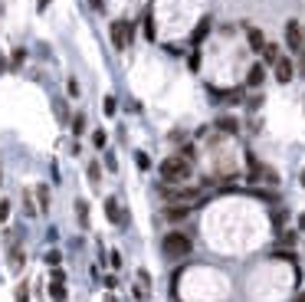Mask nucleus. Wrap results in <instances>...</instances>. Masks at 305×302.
Returning <instances> with one entry per match:
<instances>
[{
	"instance_id": "29",
	"label": "nucleus",
	"mask_w": 305,
	"mask_h": 302,
	"mask_svg": "<svg viewBox=\"0 0 305 302\" xmlns=\"http://www.w3.org/2000/svg\"><path fill=\"white\" fill-rule=\"evenodd\" d=\"M7 214H10V201H0V220H7Z\"/></svg>"
},
{
	"instance_id": "33",
	"label": "nucleus",
	"mask_w": 305,
	"mask_h": 302,
	"mask_svg": "<svg viewBox=\"0 0 305 302\" xmlns=\"http://www.w3.org/2000/svg\"><path fill=\"white\" fill-rule=\"evenodd\" d=\"M299 73L305 76V53H299Z\"/></svg>"
},
{
	"instance_id": "2",
	"label": "nucleus",
	"mask_w": 305,
	"mask_h": 302,
	"mask_svg": "<svg viewBox=\"0 0 305 302\" xmlns=\"http://www.w3.org/2000/svg\"><path fill=\"white\" fill-rule=\"evenodd\" d=\"M190 250H194V240L187 237L184 230H171V233H164L161 253L167 259H184V256H190Z\"/></svg>"
},
{
	"instance_id": "28",
	"label": "nucleus",
	"mask_w": 305,
	"mask_h": 302,
	"mask_svg": "<svg viewBox=\"0 0 305 302\" xmlns=\"http://www.w3.org/2000/svg\"><path fill=\"white\" fill-rule=\"evenodd\" d=\"M66 92H69V96H79V82H76V79H69V82H66Z\"/></svg>"
},
{
	"instance_id": "23",
	"label": "nucleus",
	"mask_w": 305,
	"mask_h": 302,
	"mask_svg": "<svg viewBox=\"0 0 305 302\" xmlns=\"http://www.w3.org/2000/svg\"><path fill=\"white\" fill-rule=\"evenodd\" d=\"M10 266H13V270H20V266H23V253H20V250H13V253H10Z\"/></svg>"
},
{
	"instance_id": "9",
	"label": "nucleus",
	"mask_w": 305,
	"mask_h": 302,
	"mask_svg": "<svg viewBox=\"0 0 305 302\" xmlns=\"http://www.w3.org/2000/svg\"><path fill=\"white\" fill-rule=\"evenodd\" d=\"M262 82H266V66H262V63L250 66V73H246V86H250V89H259Z\"/></svg>"
},
{
	"instance_id": "5",
	"label": "nucleus",
	"mask_w": 305,
	"mask_h": 302,
	"mask_svg": "<svg viewBox=\"0 0 305 302\" xmlns=\"http://www.w3.org/2000/svg\"><path fill=\"white\" fill-rule=\"evenodd\" d=\"M273 69H276V82H282V86H285V82H292V76H295V63L289 59V56H279V63H276Z\"/></svg>"
},
{
	"instance_id": "25",
	"label": "nucleus",
	"mask_w": 305,
	"mask_h": 302,
	"mask_svg": "<svg viewBox=\"0 0 305 302\" xmlns=\"http://www.w3.org/2000/svg\"><path fill=\"white\" fill-rule=\"evenodd\" d=\"M26 296H30V286L20 282V289H17V302H26Z\"/></svg>"
},
{
	"instance_id": "32",
	"label": "nucleus",
	"mask_w": 305,
	"mask_h": 302,
	"mask_svg": "<svg viewBox=\"0 0 305 302\" xmlns=\"http://www.w3.org/2000/svg\"><path fill=\"white\" fill-rule=\"evenodd\" d=\"M102 3H105V0H89V7H92V10H102Z\"/></svg>"
},
{
	"instance_id": "30",
	"label": "nucleus",
	"mask_w": 305,
	"mask_h": 302,
	"mask_svg": "<svg viewBox=\"0 0 305 302\" xmlns=\"http://www.w3.org/2000/svg\"><path fill=\"white\" fill-rule=\"evenodd\" d=\"M23 56H26V50H13V66H20Z\"/></svg>"
},
{
	"instance_id": "1",
	"label": "nucleus",
	"mask_w": 305,
	"mask_h": 302,
	"mask_svg": "<svg viewBox=\"0 0 305 302\" xmlns=\"http://www.w3.org/2000/svg\"><path fill=\"white\" fill-rule=\"evenodd\" d=\"M158 171H161V181L164 184H184L194 168H190V161H187L184 154H171V158H164V161H161Z\"/></svg>"
},
{
	"instance_id": "17",
	"label": "nucleus",
	"mask_w": 305,
	"mask_h": 302,
	"mask_svg": "<svg viewBox=\"0 0 305 302\" xmlns=\"http://www.w3.org/2000/svg\"><path fill=\"white\" fill-rule=\"evenodd\" d=\"M262 181L269 184V187H276V184H279V174H276L273 168H262Z\"/></svg>"
},
{
	"instance_id": "35",
	"label": "nucleus",
	"mask_w": 305,
	"mask_h": 302,
	"mask_svg": "<svg viewBox=\"0 0 305 302\" xmlns=\"http://www.w3.org/2000/svg\"><path fill=\"white\" fill-rule=\"evenodd\" d=\"M292 302H305V292H299V296H295V299Z\"/></svg>"
},
{
	"instance_id": "22",
	"label": "nucleus",
	"mask_w": 305,
	"mask_h": 302,
	"mask_svg": "<svg viewBox=\"0 0 305 302\" xmlns=\"http://www.w3.org/2000/svg\"><path fill=\"white\" fill-rule=\"evenodd\" d=\"M105 131H92V145H95V148H105Z\"/></svg>"
},
{
	"instance_id": "27",
	"label": "nucleus",
	"mask_w": 305,
	"mask_h": 302,
	"mask_svg": "<svg viewBox=\"0 0 305 302\" xmlns=\"http://www.w3.org/2000/svg\"><path fill=\"white\" fill-rule=\"evenodd\" d=\"M295 240H299V233H295V230H289V233H282V243H285V247H292Z\"/></svg>"
},
{
	"instance_id": "3",
	"label": "nucleus",
	"mask_w": 305,
	"mask_h": 302,
	"mask_svg": "<svg viewBox=\"0 0 305 302\" xmlns=\"http://www.w3.org/2000/svg\"><path fill=\"white\" fill-rule=\"evenodd\" d=\"M285 46H289V53H305V26L299 20H289L285 23Z\"/></svg>"
},
{
	"instance_id": "11",
	"label": "nucleus",
	"mask_w": 305,
	"mask_h": 302,
	"mask_svg": "<svg viewBox=\"0 0 305 302\" xmlns=\"http://www.w3.org/2000/svg\"><path fill=\"white\" fill-rule=\"evenodd\" d=\"M262 63H266V66L279 63V46H276V43H266V50H262Z\"/></svg>"
},
{
	"instance_id": "13",
	"label": "nucleus",
	"mask_w": 305,
	"mask_h": 302,
	"mask_svg": "<svg viewBox=\"0 0 305 302\" xmlns=\"http://www.w3.org/2000/svg\"><path fill=\"white\" fill-rule=\"evenodd\" d=\"M36 201H40V214H43V210H49V187H46V184H40V187H36Z\"/></svg>"
},
{
	"instance_id": "38",
	"label": "nucleus",
	"mask_w": 305,
	"mask_h": 302,
	"mask_svg": "<svg viewBox=\"0 0 305 302\" xmlns=\"http://www.w3.org/2000/svg\"><path fill=\"white\" fill-rule=\"evenodd\" d=\"M3 69H7V63H3V59H0V73H3Z\"/></svg>"
},
{
	"instance_id": "26",
	"label": "nucleus",
	"mask_w": 305,
	"mask_h": 302,
	"mask_svg": "<svg viewBox=\"0 0 305 302\" xmlns=\"http://www.w3.org/2000/svg\"><path fill=\"white\" fill-rule=\"evenodd\" d=\"M59 259H63V256H59L56 250H49V253H46V263H49V266H59Z\"/></svg>"
},
{
	"instance_id": "20",
	"label": "nucleus",
	"mask_w": 305,
	"mask_h": 302,
	"mask_svg": "<svg viewBox=\"0 0 305 302\" xmlns=\"http://www.w3.org/2000/svg\"><path fill=\"white\" fill-rule=\"evenodd\" d=\"M135 161H138V168H141V171H148V168H151V158H148L144 151H138V154H135Z\"/></svg>"
},
{
	"instance_id": "19",
	"label": "nucleus",
	"mask_w": 305,
	"mask_h": 302,
	"mask_svg": "<svg viewBox=\"0 0 305 302\" xmlns=\"http://www.w3.org/2000/svg\"><path fill=\"white\" fill-rule=\"evenodd\" d=\"M98 177H102V164H98V161H92V164H89V181H92V184H98Z\"/></svg>"
},
{
	"instance_id": "37",
	"label": "nucleus",
	"mask_w": 305,
	"mask_h": 302,
	"mask_svg": "<svg viewBox=\"0 0 305 302\" xmlns=\"http://www.w3.org/2000/svg\"><path fill=\"white\" fill-rule=\"evenodd\" d=\"M299 181H302V187H305V168H302V174H299Z\"/></svg>"
},
{
	"instance_id": "8",
	"label": "nucleus",
	"mask_w": 305,
	"mask_h": 302,
	"mask_svg": "<svg viewBox=\"0 0 305 302\" xmlns=\"http://www.w3.org/2000/svg\"><path fill=\"white\" fill-rule=\"evenodd\" d=\"M105 217H109L115 226H125V214H121V204L115 197H105Z\"/></svg>"
},
{
	"instance_id": "15",
	"label": "nucleus",
	"mask_w": 305,
	"mask_h": 302,
	"mask_svg": "<svg viewBox=\"0 0 305 302\" xmlns=\"http://www.w3.org/2000/svg\"><path fill=\"white\" fill-rule=\"evenodd\" d=\"M76 217H79V226H89V204L86 201H76Z\"/></svg>"
},
{
	"instance_id": "18",
	"label": "nucleus",
	"mask_w": 305,
	"mask_h": 302,
	"mask_svg": "<svg viewBox=\"0 0 305 302\" xmlns=\"http://www.w3.org/2000/svg\"><path fill=\"white\" fill-rule=\"evenodd\" d=\"M82 131H86V115L79 112L76 119H72V135H82Z\"/></svg>"
},
{
	"instance_id": "31",
	"label": "nucleus",
	"mask_w": 305,
	"mask_h": 302,
	"mask_svg": "<svg viewBox=\"0 0 305 302\" xmlns=\"http://www.w3.org/2000/svg\"><path fill=\"white\" fill-rule=\"evenodd\" d=\"M187 66H190V69H200V53L190 56V63H187Z\"/></svg>"
},
{
	"instance_id": "10",
	"label": "nucleus",
	"mask_w": 305,
	"mask_h": 302,
	"mask_svg": "<svg viewBox=\"0 0 305 302\" xmlns=\"http://www.w3.org/2000/svg\"><path fill=\"white\" fill-rule=\"evenodd\" d=\"M213 125H217V131H223V135H236V131H240V122L233 119V115H220Z\"/></svg>"
},
{
	"instance_id": "24",
	"label": "nucleus",
	"mask_w": 305,
	"mask_h": 302,
	"mask_svg": "<svg viewBox=\"0 0 305 302\" xmlns=\"http://www.w3.org/2000/svg\"><path fill=\"white\" fill-rule=\"evenodd\" d=\"M49 282H66V273L59 270V266H53V273H49Z\"/></svg>"
},
{
	"instance_id": "21",
	"label": "nucleus",
	"mask_w": 305,
	"mask_h": 302,
	"mask_svg": "<svg viewBox=\"0 0 305 302\" xmlns=\"http://www.w3.org/2000/svg\"><path fill=\"white\" fill-rule=\"evenodd\" d=\"M144 36H148V40H158V36H154V20H151V13L144 17Z\"/></svg>"
},
{
	"instance_id": "14",
	"label": "nucleus",
	"mask_w": 305,
	"mask_h": 302,
	"mask_svg": "<svg viewBox=\"0 0 305 302\" xmlns=\"http://www.w3.org/2000/svg\"><path fill=\"white\" fill-rule=\"evenodd\" d=\"M49 299L53 302H66V286L63 282H49Z\"/></svg>"
},
{
	"instance_id": "16",
	"label": "nucleus",
	"mask_w": 305,
	"mask_h": 302,
	"mask_svg": "<svg viewBox=\"0 0 305 302\" xmlns=\"http://www.w3.org/2000/svg\"><path fill=\"white\" fill-rule=\"evenodd\" d=\"M115 108H118V102H115L112 96H105V99H102V112H105V115H115Z\"/></svg>"
},
{
	"instance_id": "12",
	"label": "nucleus",
	"mask_w": 305,
	"mask_h": 302,
	"mask_svg": "<svg viewBox=\"0 0 305 302\" xmlns=\"http://www.w3.org/2000/svg\"><path fill=\"white\" fill-rule=\"evenodd\" d=\"M207 33H210V17H204V20L197 23V30H194L190 40H194V43H204V36H207Z\"/></svg>"
},
{
	"instance_id": "34",
	"label": "nucleus",
	"mask_w": 305,
	"mask_h": 302,
	"mask_svg": "<svg viewBox=\"0 0 305 302\" xmlns=\"http://www.w3.org/2000/svg\"><path fill=\"white\" fill-rule=\"evenodd\" d=\"M49 7V0H36V10H46Z\"/></svg>"
},
{
	"instance_id": "7",
	"label": "nucleus",
	"mask_w": 305,
	"mask_h": 302,
	"mask_svg": "<svg viewBox=\"0 0 305 302\" xmlns=\"http://www.w3.org/2000/svg\"><path fill=\"white\" fill-rule=\"evenodd\" d=\"M187 214H190V204H167L164 207V220H171V224L187 220Z\"/></svg>"
},
{
	"instance_id": "4",
	"label": "nucleus",
	"mask_w": 305,
	"mask_h": 302,
	"mask_svg": "<svg viewBox=\"0 0 305 302\" xmlns=\"http://www.w3.org/2000/svg\"><path fill=\"white\" fill-rule=\"evenodd\" d=\"M109 33H112V46H115V50H128L131 36H135V26H131L128 20H115Z\"/></svg>"
},
{
	"instance_id": "6",
	"label": "nucleus",
	"mask_w": 305,
	"mask_h": 302,
	"mask_svg": "<svg viewBox=\"0 0 305 302\" xmlns=\"http://www.w3.org/2000/svg\"><path fill=\"white\" fill-rule=\"evenodd\" d=\"M246 43H250L253 53H262V50H266V36H262L259 26H250V23H246Z\"/></svg>"
},
{
	"instance_id": "36",
	"label": "nucleus",
	"mask_w": 305,
	"mask_h": 302,
	"mask_svg": "<svg viewBox=\"0 0 305 302\" xmlns=\"http://www.w3.org/2000/svg\"><path fill=\"white\" fill-rule=\"evenodd\" d=\"M299 226H302V230H305V214H302V217H299Z\"/></svg>"
},
{
	"instance_id": "39",
	"label": "nucleus",
	"mask_w": 305,
	"mask_h": 302,
	"mask_svg": "<svg viewBox=\"0 0 305 302\" xmlns=\"http://www.w3.org/2000/svg\"><path fill=\"white\" fill-rule=\"evenodd\" d=\"M105 302H115V296H105Z\"/></svg>"
}]
</instances>
